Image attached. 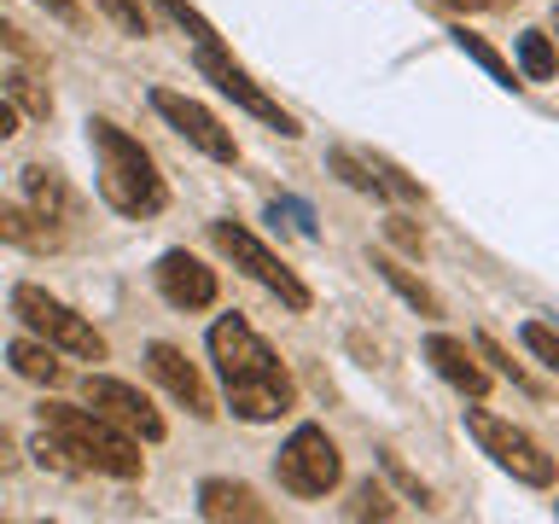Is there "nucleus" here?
<instances>
[{"mask_svg":"<svg viewBox=\"0 0 559 524\" xmlns=\"http://www.w3.org/2000/svg\"><path fill=\"white\" fill-rule=\"evenodd\" d=\"M210 361H216L222 391H227V408H234L239 419L269 426V419L292 414L297 379L286 373V361H280L274 349L239 321V314H222V321L210 326Z\"/></svg>","mask_w":559,"mask_h":524,"instance_id":"obj_1","label":"nucleus"},{"mask_svg":"<svg viewBox=\"0 0 559 524\" xmlns=\"http://www.w3.org/2000/svg\"><path fill=\"white\" fill-rule=\"evenodd\" d=\"M87 146H94V164H99V199L111 204L117 216L146 222V216H157V210L169 204L164 175H157L152 152L140 146L134 134H122L117 122L94 117L87 122Z\"/></svg>","mask_w":559,"mask_h":524,"instance_id":"obj_2","label":"nucleus"},{"mask_svg":"<svg viewBox=\"0 0 559 524\" xmlns=\"http://www.w3.org/2000/svg\"><path fill=\"white\" fill-rule=\"evenodd\" d=\"M41 426L64 443V454L76 461V472H105V478L134 484L146 472L140 437L117 431L111 419H99L94 408H70V402H41Z\"/></svg>","mask_w":559,"mask_h":524,"instance_id":"obj_3","label":"nucleus"},{"mask_svg":"<svg viewBox=\"0 0 559 524\" xmlns=\"http://www.w3.org/2000/svg\"><path fill=\"white\" fill-rule=\"evenodd\" d=\"M12 314H17V321H24L41 344L64 349V356H76V361H105V338H99V332L87 326L70 303H59V297H52L47 286H29V279H24V286H12Z\"/></svg>","mask_w":559,"mask_h":524,"instance_id":"obj_4","label":"nucleus"},{"mask_svg":"<svg viewBox=\"0 0 559 524\" xmlns=\"http://www.w3.org/2000/svg\"><path fill=\"white\" fill-rule=\"evenodd\" d=\"M466 437H472V443H478L501 472H513V478L531 484V489H548V484L559 478L554 454L542 449L524 426H513V419H496V414H484V408H466Z\"/></svg>","mask_w":559,"mask_h":524,"instance_id":"obj_5","label":"nucleus"},{"mask_svg":"<svg viewBox=\"0 0 559 524\" xmlns=\"http://www.w3.org/2000/svg\"><path fill=\"white\" fill-rule=\"evenodd\" d=\"M199 76H204V82H216V94H227V99L239 105V111H251L257 122H269L274 134H286V140L304 134V129H297V117H292L280 99L262 94V82H257L251 70H245L222 41H199Z\"/></svg>","mask_w":559,"mask_h":524,"instance_id":"obj_6","label":"nucleus"},{"mask_svg":"<svg viewBox=\"0 0 559 524\" xmlns=\"http://www.w3.org/2000/svg\"><path fill=\"white\" fill-rule=\"evenodd\" d=\"M274 478L292 489V496H326L344 478V454L321 426H297L274 454Z\"/></svg>","mask_w":559,"mask_h":524,"instance_id":"obj_7","label":"nucleus"},{"mask_svg":"<svg viewBox=\"0 0 559 524\" xmlns=\"http://www.w3.org/2000/svg\"><path fill=\"white\" fill-rule=\"evenodd\" d=\"M210 234H216V245H222L227 257H234V269H245L262 291H274L292 314H304V309L314 303V291H309L304 279H297V274L286 269V262H280V257L269 251V245H262V239L251 234V227H239V222H216Z\"/></svg>","mask_w":559,"mask_h":524,"instance_id":"obj_8","label":"nucleus"},{"mask_svg":"<svg viewBox=\"0 0 559 524\" xmlns=\"http://www.w3.org/2000/svg\"><path fill=\"white\" fill-rule=\"evenodd\" d=\"M87 408L99 419H111L117 431L140 437V443H157L164 437V414L152 408V396L129 379H111V373H87Z\"/></svg>","mask_w":559,"mask_h":524,"instance_id":"obj_9","label":"nucleus"},{"mask_svg":"<svg viewBox=\"0 0 559 524\" xmlns=\"http://www.w3.org/2000/svg\"><path fill=\"white\" fill-rule=\"evenodd\" d=\"M152 111L164 117L169 129L187 140V146H199L204 157H216V164H234V157H239L234 134L222 129V117L210 111V105H199L192 94H175V87H152Z\"/></svg>","mask_w":559,"mask_h":524,"instance_id":"obj_10","label":"nucleus"},{"mask_svg":"<svg viewBox=\"0 0 559 524\" xmlns=\"http://www.w3.org/2000/svg\"><path fill=\"white\" fill-rule=\"evenodd\" d=\"M146 373L164 384V391L181 402L192 419H216V396H210L204 373H199V367H192L175 344H152V349H146Z\"/></svg>","mask_w":559,"mask_h":524,"instance_id":"obj_11","label":"nucleus"},{"mask_svg":"<svg viewBox=\"0 0 559 524\" xmlns=\"http://www.w3.org/2000/svg\"><path fill=\"white\" fill-rule=\"evenodd\" d=\"M152 279H157V291H164L175 309H187V314L216 303V269H204L192 251H164L157 269H152Z\"/></svg>","mask_w":559,"mask_h":524,"instance_id":"obj_12","label":"nucleus"},{"mask_svg":"<svg viewBox=\"0 0 559 524\" xmlns=\"http://www.w3.org/2000/svg\"><path fill=\"white\" fill-rule=\"evenodd\" d=\"M426 361L437 367V379L454 384L466 402H484L489 396V367L478 361V349L466 338H449V332H431L426 338Z\"/></svg>","mask_w":559,"mask_h":524,"instance_id":"obj_13","label":"nucleus"},{"mask_svg":"<svg viewBox=\"0 0 559 524\" xmlns=\"http://www.w3.org/2000/svg\"><path fill=\"white\" fill-rule=\"evenodd\" d=\"M199 519H210V524H227V519H239V524H269V519H274V507L262 501L251 484L204 478V484H199Z\"/></svg>","mask_w":559,"mask_h":524,"instance_id":"obj_14","label":"nucleus"},{"mask_svg":"<svg viewBox=\"0 0 559 524\" xmlns=\"http://www.w3.org/2000/svg\"><path fill=\"white\" fill-rule=\"evenodd\" d=\"M0 239L41 257V251H59V222L35 216L29 204H0Z\"/></svg>","mask_w":559,"mask_h":524,"instance_id":"obj_15","label":"nucleus"},{"mask_svg":"<svg viewBox=\"0 0 559 524\" xmlns=\"http://www.w3.org/2000/svg\"><path fill=\"white\" fill-rule=\"evenodd\" d=\"M24 192H29V210H35V216H47V222H70V210H76L64 175L47 169V164H29L24 169Z\"/></svg>","mask_w":559,"mask_h":524,"instance_id":"obj_16","label":"nucleus"},{"mask_svg":"<svg viewBox=\"0 0 559 524\" xmlns=\"http://www.w3.org/2000/svg\"><path fill=\"white\" fill-rule=\"evenodd\" d=\"M373 269H379V279H384V286H391V291H396L408 309H419V314H426V321H437V314H443V297H437V291L426 286V279H419V274H408V269H402L396 257L373 251Z\"/></svg>","mask_w":559,"mask_h":524,"instance_id":"obj_17","label":"nucleus"},{"mask_svg":"<svg viewBox=\"0 0 559 524\" xmlns=\"http://www.w3.org/2000/svg\"><path fill=\"white\" fill-rule=\"evenodd\" d=\"M7 361H12V373L29 379V384H59V379H64L59 349L41 344V338H12V344H7Z\"/></svg>","mask_w":559,"mask_h":524,"instance_id":"obj_18","label":"nucleus"},{"mask_svg":"<svg viewBox=\"0 0 559 524\" xmlns=\"http://www.w3.org/2000/svg\"><path fill=\"white\" fill-rule=\"evenodd\" d=\"M0 99H7L12 111L35 117V122L52 117V94H47V82L35 76V70H7V76H0Z\"/></svg>","mask_w":559,"mask_h":524,"instance_id":"obj_19","label":"nucleus"},{"mask_svg":"<svg viewBox=\"0 0 559 524\" xmlns=\"http://www.w3.org/2000/svg\"><path fill=\"white\" fill-rule=\"evenodd\" d=\"M449 41L461 47V52H466L472 64H484V70H489V82H501V87H519V76H513V64H507L501 52H496V47L484 41V35H472L466 24H454V29H449Z\"/></svg>","mask_w":559,"mask_h":524,"instance_id":"obj_20","label":"nucleus"},{"mask_svg":"<svg viewBox=\"0 0 559 524\" xmlns=\"http://www.w3.org/2000/svg\"><path fill=\"white\" fill-rule=\"evenodd\" d=\"M519 70H524V82H554V41H548V29H524L519 35Z\"/></svg>","mask_w":559,"mask_h":524,"instance_id":"obj_21","label":"nucleus"},{"mask_svg":"<svg viewBox=\"0 0 559 524\" xmlns=\"http://www.w3.org/2000/svg\"><path fill=\"white\" fill-rule=\"evenodd\" d=\"M472 349H478V361H489V367H496L501 379H513V384H519L524 396H542V384H536L531 373H524V367H519L513 356H507V349H501L496 338H489V332H478V338H472Z\"/></svg>","mask_w":559,"mask_h":524,"instance_id":"obj_22","label":"nucleus"},{"mask_svg":"<svg viewBox=\"0 0 559 524\" xmlns=\"http://www.w3.org/2000/svg\"><path fill=\"white\" fill-rule=\"evenodd\" d=\"M344 519H396V501L384 496V484H356V496H349V507H344Z\"/></svg>","mask_w":559,"mask_h":524,"instance_id":"obj_23","label":"nucleus"},{"mask_svg":"<svg viewBox=\"0 0 559 524\" xmlns=\"http://www.w3.org/2000/svg\"><path fill=\"white\" fill-rule=\"evenodd\" d=\"M519 344L531 349L542 367H559V338H554L548 321H524V326H519Z\"/></svg>","mask_w":559,"mask_h":524,"instance_id":"obj_24","label":"nucleus"},{"mask_svg":"<svg viewBox=\"0 0 559 524\" xmlns=\"http://www.w3.org/2000/svg\"><path fill=\"white\" fill-rule=\"evenodd\" d=\"M94 7L111 17V24L122 29V35H152V24H146V12H140V0H94Z\"/></svg>","mask_w":559,"mask_h":524,"instance_id":"obj_25","label":"nucleus"},{"mask_svg":"<svg viewBox=\"0 0 559 524\" xmlns=\"http://www.w3.org/2000/svg\"><path fill=\"white\" fill-rule=\"evenodd\" d=\"M157 7H164V12H169V24H175V29H187L192 41H216V29H210V17H204V12H192L187 0H157Z\"/></svg>","mask_w":559,"mask_h":524,"instance_id":"obj_26","label":"nucleus"},{"mask_svg":"<svg viewBox=\"0 0 559 524\" xmlns=\"http://www.w3.org/2000/svg\"><path fill=\"white\" fill-rule=\"evenodd\" d=\"M379 466H384V472H391V478L402 484V496H414L419 507H431V489H426V484H419V478H414V472H408V466H402V454H391V449H379Z\"/></svg>","mask_w":559,"mask_h":524,"instance_id":"obj_27","label":"nucleus"},{"mask_svg":"<svg viewBox=\"0 0 559 524\" xmlns=\"http://www.w3.org/2000/svg\"><path fill=\"white\" fill-rule=\"evenodd\" d=\"M0 47H7V52H17L24 64H35V59H41V47H35V41H29V35L17 29V24H7V17H0Z\"/></svg>","mask_w":559,"mask_h":524,"instance_id":"obj_28","label":"nucleus"},{"mask_svg":"<svg viewBox=\"0 0 559 524\" xmlns=\"http://www.w3.org/2000/svg\"><path fill=\"white\" fill-rule=\"evenodd\" d=\"M384 234H391L402 251H419V245H426V239H419V227H414L408 216H384Z\"/></svg>","mask_w":559,"mask_h":524,"instance_id":"obj_29","label":"nucleus"},{"mask_svg":"<svg viewBox=\"0 0 559 524\" xmlns=\"http://www.w3.org/2000/svg\"><path fill=\"white\" fill-rule=\"evenodd\" d=\"M274 210H286V216L297 222V234H304V239H321V227H314V210H309V204H297V199H280Z\"/></svg>","mask_w":559,"mask_h":524,"instance_id":"obj_30","label":"nucleus"},{"mask_svg":"<svg viewBox=\"0 0 559 524\" xmlns=\"http://www.w3.org/2000/svg\"><path fill=\"white\" fill-rule=\"evenodd\" d=\"M41 7H47L52 17H64V24H82V7H76V0H41Z\"/></svg>","mask_w":559,"mask_h":524,"instance_id":"obj_31","label":"nucleus"},{"mask_svg":"<svg viewBox=\"0 0 559 524\" xmlns=\"http://www.w3.org/2000/svg\"><path fill=\"white\" fill-rule=\"evenodd\" d=\"M17 466V443H12V431L0 426V472H12Z\"/></svg>","mask_w":559,"mask_h":524,"instance_id":"obj_32","label":"nucleus"},{"mask_svg":"<svg viewBox=\"0 0 559 524\" xmlns=\"http://www.w3.org/2000/svg\"><path fill=\"white\" fill-rule=\"evenodd\" d=\"M12 134H17V111H12L7 99H0V140H12Z\"/></svg>","mask_w":559,"mask_h":524,"instance_id":"obj_33","label":"nucleus"},{"mask_svg":"<svg viewBox=\"0 0 559 524\" xmlns=\"http://www.w3.org/2000/svg\"><path fill=\"white\" fill-rule=\"evenodd\" d=\"M466 7H484V12H507V7H519V0H466Z\"/></svg>","mask_w":559,"mask_h":524,"instance_id":"obj_34","label":"nucleus"},{"mask_svg":"<svg viewBox=\"0 0 559 524\" xmlns=\"http://www.w3.org/2000/svg\"><path fill=\"white\" fill-rule=\"evenodd\" d=\"M443 7H466V0H443Z\"/></svg>","mask_w":559,"mask_h":524,"instance_id":"obj_35","label":"nucleus"}]
</instances>
